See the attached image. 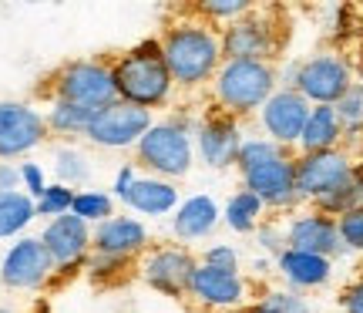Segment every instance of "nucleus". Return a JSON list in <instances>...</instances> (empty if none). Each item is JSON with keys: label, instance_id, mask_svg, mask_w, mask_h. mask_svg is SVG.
<instances>
[{"label": "nucleus", "instance_id": "f257e3e1", "mask_svg": "<svg viewBox=\"0 0 363 313\" xmlns=\"http://www.w3.org/2000/svg\"><path fill=\"white\" fill-rule=\"evenodd\" d=\"M162 57L179 92H199L212 84L222 67V27L199 17L195 7H172L158 34Z\"/></svg>", "mask_w": 363, "mask_h": 313}, {"label": "nucleus", "instance_id": "f03ea898", "mask_svg": "<svg viewBox=\"0 0 363 313\" xmlns=\"http://www.w3.org/2000/svg\"><path fill=\"white\" fill-rule=\"evenodd\" d=\"M111 71H115L118 101L138 104L145 111H155V108H169L172 104L175 81L169 75L165 57H162L158 38H145L135 48H128V51L115 54L111 57Z\"/></svg>", "mask_w": 363, "mask_h": 313}, {"label": "nucleus", "instance_id": "7ed1b4c3", "mask_svg": "<svg viewBox=\"0 0 363 313\" xmlns=\"http://www.w3.org/2000/svg\"><path fill=\"white\" fill-rule=\"evenodd\" d=\"M279 92V67L269 61H222L212 78V104L233 118L259 115L262 104Z\"/></svg>", "mask_w": 363, "mask_h": 313}, {"label": "nucleus", "instance_id": "20e7f679", "mask_svg": "<svg viewBox=\"0 0 363 313\" xmlns=\"http://www.w3.org/2000/svg\"><path fill=\"white\" fill-rule=\"evenodd\" d=\"M195 128L185 115H172L165 121H155L145 131V138L135 145V165L155 179L175 182L192 172L195 162Z\"/></svg>", "mask_w": 363, "mask_h": 313}, {"label": "nucleus", "instance_id": "39448f33", "mask_svg": "<svg viewBox=\"0 0 363 313\" xmlns=\"http://www.w3.org/2000/svg\"><path fill=\"white\" fill-rule=\"evenodd\" d=\"M289 27L279 7H256L222 27V57L225 61H269L276 65L286 48Z\"/></svg>", "mask_w": 363, "mask_h": 313}, {"label": "nucleus", "instance_id": "423d86ee", "mask_svg": "<svg viewBox=\"0 0 363 313\" xmlns=\"http://www.w3.org/2000/svg\"><path fill=\"white\" fill-rule=\"evenodd\" d=\"M44 92L54 101H67L88 108V111H101L108 104L118 101L115 92V71H111V57H94V61H67L54 71Z\"/></svg>", "mask_w": 363, "mask_h": 313}, {"label": "nucleus", "instance_id": "0eeeda50", "mask_svg": "<svg viewBox=\"0 0 363 313\" xmlns=\"http://www.w3.org/2000/svg\"><path fill=\"white\" fill-rule=\"evenodd\" d=\"M242 175V189H249L272 212H296L299 209V189H296V152L293 148H279L259 165H249L239 172Z\"/></svg>", "mask_w": 363, "mask_h": 313}, {"label": "nucleus", "instance_id": "6e6552de", "mask_svg": "<svg viewBox=\"0 0 363 313\" xmlns=\"http://www.w3.org/2000/svg\"><path fill=\"white\" fill-rule=\"evenodd\" d=\"M363 155H353L350 148H333V152H313L296 155V189L299 199L316 206L320 199L340 192L343 185L357 175Z\"/></svg>", "mask_w": 363, "mask_h": 313}, {"label": "nucleus", "instance_id": "1a4fd4ad", "mask_svg": "<svg viewBox=\"0 0 363 313\" xmlns=\"http://www.w3.org/2000/svg\"><path fill=\"white\" fill-rule=\"evenodd\" d=\"M195 266H199L195 253L179 243H155L138 256V276L169 300L189 297V280H192Z\"/></svg>", "mask_w": 363, "mask_h": 313}, {"label": "nucleus", "instance_id": "9d476101", "mask_svg": "<svg viewBox=\"0 0 363 313\" xmlns=\"http://www.w3.org/2000/svg\"><path fill=\"white\" fill-rule=\"evenodd\" d=\"M353 81H357V75H353L350 61L337 51H323L306 57V61H299L293 88L310 104H337Z\"/></svg>", "mask_w": 363, "mask_h": 313}, {"label": "nucleus", "instance_id": "9b49d317", "mask_svg": "<svg viewBox=\"0 0 363 313\" xmlns=\"http://www.w3.org/2000/svg\"><path fill=\"white\" fill-rule=\"evenodd\" d=\"M152 125H155V111H145V108L128 101H115L101 111H94L84 138L98 148L121 152V148H135Z\"/></svg>", "mask_w": 363, "mask_h": 313}, {"label": "nucleus", "instance_id": "f8f14e48", "mask_svg": "<svg viewBox=\"0 0 363 313\" xmlns=\"http://www.w3.org/2000/svg\"><path fill=\"white\" fill-rule=\"evenodd\" d=\"M192 138H195V152L202 158V165H208V169H233L235 158H239V148L246 142L239 118L225 115L216 104L195 121Z\"/></svg>", "mask_w": 363, "mask_h": 313}, {"label": "nucleus", "instance_id": "ddd939ff", "mask_svg": "<svg viewBox=\"0 0 363 313\" xmlns=\"http://www.w3.org/2000/svg\"><path fill=\"white\" fill-rule=\"evenodd\" d=\"M286 249H299V253H313V256H326V260L350 256L340 239L337 219L313 206L296 209L293 219L286 222Z\"/></svg>", "mask_w": 363, "mask_h": 313}, {"label": "nucleus", "instance_id": "4468645a", "mask_svg": "<svg viewBox=\"0 0 363 313\" xmlns=\"http://www.w3.org/2000/svg\"><path fill=\"white\" fill-rule=\"evenodd\" d=\"M185 300L199 303L202 310H242L249 300V283L242 273L219 270L199 260L192 280H189V297Z\"/></svg>", "mask_w": 363, "mask_h": 313}, {"label": "nucleus", "instance_id": "2eb2a0df", "mask_svg": "<svg viewBox=\"0 0 363 313\" xmlns=\"http://www.w3.org/2000/svg\"><path fill=\"white\" fill-rule=\"evenodd\" d=\"M40 243L51 253L54 260V273H78V266H84L91 256V226L84 219H78L74 212L57 216L44 226Z\"/></svg>", "mask_w": 363, "mask_h": 313}, {"label": "nucleus", "instance_id": "dca6fc26", "mask_svg": "<svg viewBox=\"0 0 363 313\" xmlns=\"http://www.w3.org/2000/svg\"><path fill=\"white\" fill-rule=\"evenodd\" d=\"M54 276V260L44 249L40 236H24L17 239L0 263V280L11 290H40L48 287Z\"/></svg>", "mask_w": 363, "mask_h": 313}, {"label": "nucleus", "instance_id": "f3484780", "mask_svg": "<svg viewBox=\"0 0 363 313\" xmlns=\"http://www.w3.org/2000/svg\"><path fill=\"white\" fill-rule=\"evenodd\" d=\"M313 104L296 92V88H279L269 101L262 104L259 111V125L266 131V138L283 148H293L296 152L299 138H303V128H306V118H310Z\"/></svg>", "mask_w": 363, "mask_h": 313}, {"label": "nucleus", "instance_id": "a211bd4d", "mask_svg": "<svg viewBox=\"0 0 363 313\" xmlns=\"http://www.w3.org/2000/svg\"><path fill=\"white\" fill-rule=\"evenodd\" d=\"M48 138V118L24 101H0V158L34 152Z\"/></svg>", "mask_w": 363, "mask_h": 313}, {"label": "nucleus", "instance_id": "6ab92c4d", "mask_svg": "<svg viewBox=\"0 0 363 313\" xmlns=\"http://www.w3.org/2000/svg\"><path fill=\"white\" fill-rule=\"evenodd\" d=\"M148 249V229L135 216H111L108 222L91 229V253L115 256V260H138Z\"/></svg>", "mask_w": 363, "mask_h": 313}, {"label": "nucleus", "instance_id": "aec40b11", "mask_svg": "<svg viewBox=\"0 0 363 313\" xmlns=\"http://www.w3.org/2000/svg\"><path fill=\"white\" fill-rule=\"evenodd\" d=\"M276 270L289 287L296 290H316L326 287L333 280V260L326 256H313V253H299V249H283L276 256Z\"/></svg>", "mask_w": 363, "mask_h": 313}, {"label": "nucleus", "instance_id": "412c9836", "mask_svg": "<svg viewBox=\"0 0 363 313\" xmlns=\"http://www.w3.org/2000/svg\"><path fill=\"white\" fill-rule=\"evenodd\" d=\"M222 219V209L212 196H192L185 199L175 212H172V233L182 243H195V239H206Z\"/></svg>", "mask_w": 363, "mask_h": 313}, {"label": "nucleus", "instance_id": "4be33fe9", "mask_svg": "<svg viewBox=\"0 0 363 313\" xmlns=\"http://www.w3.org/2000/svg\"><path fill=\"white\" fill-rule=\"evenodd\" d=\"M343 142H347V131H343V121L337 118V108L333 104H313L303 138L296 145V155L333 152V148H343Z\"/></svg>", "mask_w": 363, "mask_h": 313}, {"label": "nucleus", "instance_id": "5701e85b", "mask_svg": "<svg viewBox=\"0 0 363 313\" xmlns=\"http://www.w3.org/2000/svg\"><path fill=\"white\" fill-rule=\"evenodd\" d=\"M128 209L142 212V216H169L182 206L179 202V185L155 179V175H142L135 179V185L128 189V196L121 199Z\"/></svg>", "mask_w": 363, "mask_h": 313}, {"label": "nucleus", "instance_id": "b1692460", "mask_svg": "<svg viewBox=\"0 0 363 313\" xmlns=\"http://www.w3.org/2000/svg\"><path fill=\"white\" fill-rule=\"evenodd\" d=\"M222 219H225V226H229L233 233L249 236L266 222V206H262L249 189H239L235 196H229V202L222 209Z\"/></svg>", "mask_w": 363, "mask_h": 313}, {"label": "nucleus", "instance_id": "393cba45", "mask_svg": "<svg viewBox=\"0 0 363 313\" xmlns=\"http://www.w3.org/2000/svg\"><path fill=\"white\" fill-rule=\"evenodd\" d=\"M38 216V202L27 196V192H7V196H0V239H13V236H21L34 222Z\"/></svg>", "mask_w": 363, "mask_h": 313}, {"label": "nucleus", "instance_id": "a878e982", "mask_svg": "<svg viewBox=\"0 0 363 313\" xmlns=\"http://www.w3.org/2000/svg\"><path fill=\"white\" fill-rule=\"evenodd\" d=\"M94 111L88 108H78V104H67V101H54L51 111H48V131L61 135V138H84L88 135V125Z\"/></svg>", "mask_w": 363, "mask_h": 313}, {"label": "nucleus", "instance_id": "bb28decb", "mask_svg": "<svg viewBox=\"0 0 363 313\" xmlns=\"http://www.w3.org/2000/svg\"><path fill=\"white\" fill-rule=\"evenodd\" d=\"M54 172H57V182L67 189L84 185L91 179V158L74 145H61L54 148Z\"/></svg>", "mask_w": 363, "mask_h": 313}, {"label": "nucleus", "instance_id": "cd10ccee", "mask_svg": "<svg viewBox=\"0 0 363 313\" xmlns=\"http://www.w3.org/2000/svg\"><path fill=\"white\" fill-rule=\"evenodd\" d=\"M333 108H337V118L343 121V131H347L343 148H350V145H357L360 128H363V78L353 81L350 88H347V94H343Z\"/></svg>", "mask_w": 363, "mask_h": 313}, {"label": "nucleus", "instance_id": "c85d7f7f", "mask_svg": "<svg viewBox=\"0 0 363 313\" xmlns=\"http://www.w3.org/2000/svg\"><path fill=\"white\" fill-rule=\"evenodd\" d=\"M71 212H74L78 219H84L88 226L91 222L101 226V222H108L115 216V196H111V192H101V189H81L78 196H74Z\"/></svg>", "mask_w": 363, "mask_h": 313}, {"label": "nucleus", "instance_id": "c756f323", "mask_svg": "<svg viewBox=\"0 0 363 313\" xmlns=\"http://www.w3.org/2000/svg\"><path fill=\"white\" fill-rule=\"evenodd\" d=\"M74 196H78L74 189H67V185H61V182H51L48 192L38 199V216H51V219L67 216L71 206H74Z\"/></svg>", "mask_w": 363, "mask_h": 313}, {"label": "nucleus", "instance_id": "7c9ffc66", "mask_svg": "<svg viewBox=\"0 0 363 313\" xmlns=\"http://www.w3.org/2000/svg\"><path fill=\"white\" fill-rule=\"evenodd\" d=\"M279 148H283V145L269 142L266 135H259V138H246L242 148H239V158H235V169L242 172V169H249V165H259V162H266L269 155H276Z\"/></svg>", "mask_w": 363, "mask_h": 313}, {"label": "nucleus", "instance_id": "2f4dec72", "mask_svg": "<svg viewBox=\"0 0 363 313\" xmlns=\"http://www.w3.org/2000/svg\"><path fill=\"white\" fill-rule=\"evenodd\" d=\"M337 229H340V239H343V246L347 253H363V209H353L347 216H340L337 219Z\"/></svg>", "mask_w": 363, "mask_h": 313}, {"label": "nucleus", "instance_id": "473e14b6", "mask_svg": "<svg viewBox=\"0 0 363 313\" xmlns=\"http://www.w3.org/2000/svg\"><path fill=\"white\" fill-rule=\"evenodd\" d=\"M262 300L269 303L272 310H279V313H310V303L303 300L296 290H269Z\"/></svg>", "mask_w": 363, "mask_h": 313}, {"label": "nucleus", "instance_id": "72a5a7b5", "mask_svg": "<svg viewBox=\"0 0 363 313\" xmlns=\"http://www.w3.org/2000/svg\"><path fill=\"white\" fill-rule=\"evenodd\" d=\"M17 169H21V189H27V196L38 202V199L48 192V175H44V169H40L38 162H21Z\"/></svg>", "mask_w": 363, "mask_h": 313}, {"label": "nucleus", "instance_id": "f704fd0d", "mask_svg": "<svg viewBox=\"0 0 363 313\" xmlns=\"http://www.w3.org/2000/svg\"><path fill=\"white\" fill-rule=\"evenodd\" d=\"M256 239H259V246L272 256H279L286 249V226H276V222H262L259 229H256Z\"/></svg>", "mask_w": 363, "mask_h": 313}, {"label": "nucleus", "instance_id": "c9c22d12", "mask_svg": "<svg viewBox=\"0 0 363 313\" xmlns=\"http://www.w3.org/2000/svg\"><path fill=\"white\" fill-rule=\"evenodd\" d=\"M202 263H208V266H219V270H233V273H239V253H235L233 246H225V243H219V246H208L206 253H202Z\"/></svg>", "mask_w": 363, "mask_h": 313}, {"label": "nucleus", "instance_id": "e433bc0d", "mask_svg": "<svg viewBox=\"0 0 363 313\" xmlns=\"http://www.w3.org/2000/svg\"><path fill=\"white\" fill-rule=\"evenodd\" d=\"M340 307H343V313H363V273L353 276L350 283L343 287V293H340Z\"/></svg>", "mask_w": 363, "mask_h": 313}, {"label": "nucleus", "instance_id": "4c0bfd02", "mask_svg": "<svg viewBox=\"0 0 363 313\" xmlns=\"http://www.w3.org/2000/svg\"><path fill=\"white\" fill-rule=\"evenodd\" d=\"M135 179H138V175H135V162H125V165L115 172V185H111V196H115V199H125V196H128V189L135 185Z\"/></svg>", "mask_w": 363, "mask_h": 313}, {"label": "nucleus", "instance_id": "58836bf2", "mask_svg": "<svg viewBox=\"0 0 363 313\" xmlns=\"http://www.w3.org/2000/svg\"><path fill=\"white\" fill-rule=\"evenodd\" d=\"M17 189H21V169L11 162H0V196L17 192Z\"/></svg>", "mask_w": 363, "mask_h": 313}, {"label": "nucleus", "instance_id": "ea45409f", "mask_svg": "<svg viewBox=\"0 0 363 313\" xmlns=\"http://www.w3.org/2000/svg\"><path fill=\"white\" fill-rule=\"evenodd\" d=\"M242 313H279V310H272L266 300H259V303H249V307H242Z\"/></svg>", "mask_w": 363, "mask_h": 313}, {"label": "nucleus", "instance_id": "a19ab883", "mask_svg": "<svg viewBox=\"0 0 363 313\" xmlns=\"http://www.w3.org/2000/svg\"><path fill=\"white\" fill-rule=\"evenodd\" d=\"M357 145H360V152H363V128H360V138H357Z\"/></svg>", "mask_w": 363, "mask_h": 313}, {"label": "nucleus", "instance_id": "79ce46f5", "mask_svg": "<svg viewBox=\"0 0 363 313\" xmlns=\"http://www.w3.org/2000/svg\"><path fill=\"white\" fill-rule=\"evenodd\" d=\"M0 313H11V310H4V307H0Z\"/></svg>", "mask_w": 363, "mask_h": 313}, {"label": "nucleus", "instance_id": "37998d69", "mask_svg": "<svg viewBox=\"0 0 363 313\" xmlns=\"http://www.w3.org/2000/svg\"><path fill=\"white\" fill-rule=\"evenodd\" d=\"M360 34H363V21H360Z\"/></svg>", "mask_w": 363, "mask_h": 313}]
</instances>
